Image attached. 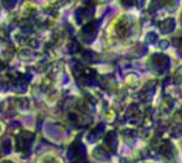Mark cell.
<instances>
[{
	"label": "cell",
	"instance_id": "obj_1",
	"mask_svg": "<svg viewBox=\"0 0 182 163\" xmlns=\"http://www.w3.org/2000/svg\"><path fill=\"white\" fill-rule=\"evenodd\" d=\"M16 4V0H3V5L6 9H12Z\"/></svg>",
	"mask_w": 182,
	"mask_h": 163
}]
</instances>
